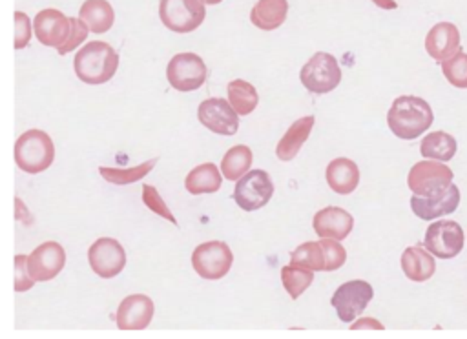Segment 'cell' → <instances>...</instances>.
Here are the masks:
<instances>
[{
	"label": "cell",
	"mask_w": 467,
	"mask_h": 339,
	"mask_svg": "<svg viewBox=\"0 0 467 339\" xmlns=\"http://www.w3.org/2000/svg\"><path fill=\"white\" fill-rule=\"evenodd\" d=\"M434 113L429 102L421 97L401 95L394 98L387 113L389 129L403 140H412L431 128Z\"/></svg>",
	"instance_id": "1"
},
{
	"label": "cell",
	"mask_w": 467,
	"mask_h": 339,
	"mask_svg": "<svg viewBox=\"0 0 467 339\" xmlns=\"http://www.w3.org/2000/svg\"><path fill=\"white\" fill-rule=\"evenodd\" d=\"M119 55L108 44L100 40H93L84 44L73 60V69L84 84H104L117 73Z\"/></svg>",
	"instance_id": "2"
},
{
	"label": "cell",
	"mask_w": 467,
	"mask_h": 339,
	"mask_svg": "<svg viewBox=\"0 0 467 339\" xmlns=\"http://www.w3.org/2000/svg\"><path fill=\"white\" fill-rule=\"evenodd\" d=\"M55 146L51 137L42 129L24 131L15 142V162L26 173H40L51 166Z\"/></svg>",
	"instance_id": "3"
},
{
	"label": "cell",
	"mask_w": 467,
	"mask_h": 339,
	"mask_svg": "<svg viewBox=\"0 0 467 339\" xmlns=\"http://www.w3.org/2000/svg\"><path fill=\"white\" fill-rule=\"evenodd\" d=\"M452 170L441 160H420L416 162L407 175V186L412 195L420 197H440L452 184Z\"/></svg>",
	"instance_id": "4"
},
{
	"label": "cell",
	"mask_w": 467,
	"mask_h": 339,
	"mask_svg": "<svg viewBox=\"0 0 467 339\" xmlns=\"http://www.w3.org/2000/svg\"><path fill=\"white\" fill-rule=\"evenodd\" d=\"M299 80L310 93H330L341 82V67L334 55L317 51L301 67Z\"/></svg>",
	"instance_id": "5"
},
{
	"label": "cell",
	"mask_w": 467,
	"mask_h": 339,
	"mask_svg": "<svg viewBox=\"0 0 467 339\" xmlns=\"http://www.w3.org/2000/svg\"><path fill=\"white\" fill-rule=\"evenodd\" d=\"M202 0H161L159 16L166 29L175 33H190L197 29L206 16Z\"/></svg>",
	"instance_id": "6"
},
{
	"label": "cell",
	"mask_w": 467,
	"mask_h": 339,
	"mask_svg": "<svg viewBox=\"0 0 467 339\" xmlns=\"http://www.w3.org/2000/svg\"><path fill=\"white\" fill-rule=\"evenodd\" d=\"M234 262V253L223 241H208L199 244L192 253V266L199 277L215 281L224 277Z\"/></svg>",
	"instance_id": "7"
},
{
	"label": "cell",
	"mask_w": 467,
	"mask_h": 339,
	"mask_svg": "<svg viewBox=\"0 0 467 339\" xmlns=\"http://www.w3.org/2000/svg\"><path fill=\"white\" fill-rule=\"evenodd\" d=\"M274 195V182L263 170L246 171L235 184L234 199L244 211H255L268 204Z\"/></svg>",
	"instance_id": "8"
},
{
	"label": "cell",
	"mask_w": 467,
	"mask_h": 339,
	"mask_svg": "<svg viewBox=\"0 0 467 339\" xmlns=\"http://www.w3.org/2000/svg\"><path fill=\"white\" fill-rule=\"evenodd\" d=\"M463 230L456 221L441 219L429 224L423 244L438 259H452L463 250Z\"/></svg>",
	"instance_id": "9"
},
{
	"label": "cell",
	"mask_w": 467,
	"mask_h": 339,
	"mask_svg": "<svg viewBox=\"0 0 467 339\" xmlns=\"http://www.w3.org/2000/svg\"><path fill=\"white\" fill-rule=\"evenodd\" d=\"M166 77L177 91H193L206 80V64L195 53H177L168 62Z\"/></svg>",
	"instance_id": "10"
},
{
	"label": "cell",
	"mask_w": 467,
	"mask_h": 339,
	"mask_svg": "<svg viewBox=\"0 0 467 339\" xmlns=\"http://www.w3.org/2000/svg\"><path fill=\"white\" fill-rule=\"evenodd\" d=\"M374 297L372 286L363 279L343 282L332 295L330 304L336 308L337 317L345 323L354 321Z\"/></svg>",
	"instance_id": "11"
},
{
	"label": "cell",
	"mask_w": 467,
	"mask_h": 339,
	"mask_svg": "<svg viewBox=\"0 0 467 339\" xmlns=\"http://www.w3.org/2000/svg\"><path fill=\"white\" fill-rule=\"evenodd\" d=\"M88 261L99 277L111 279L122 272L126 264V252L117 239L100 237L89 246Z\"/></svg>",
	"instance_id": "12"
},
{
	"label": "cell",
	"mask_w": 467,
	"mask_h": 339,
	"mask_svg": "<svg viewBox=\"0 0 467 339\" xmlns=\"http://www.w3.org/2000/svg\"><path fill=\"white\" fill-rule=\"evenodd\" d=\"M239 113L234 109L230 100L224 98H206L197 108L199 122L213 133L235 135L239 129Z\"/></svg>",
	"instance_id": "13"
},
{
	"label": "cell",
	"mask_w": 467,
	"mask_h": 339,
	"mask_svg": "<svg viewBox=\"0 0 467 339\" xmlns=\"http://www.w3.org/2000/svg\"><path fill=\"white\" fill-rule=\"evenodd\" d=\"M33 29L40 44L55 47L58 51L69 40L71 16H66L58 9H42L33 20Z\"/></svg>",
	"instance_id": "14"
},
{
	"label": "cell",
	"mask_w": 467,
	"mask_h": 339,
	"mask_svg": "<svg viewBox=\"0 0 467 339\" xmlns=\"http://www.w3.org/2000/svg\"><path fill=\"white\" fill-rule=\"evenodd\" d=\"M64 264L66 252L55 241L42 242L27 255V270L35 281H51L62 272Z\"/></svg>",
	"instance_id": "15"
},
{
	"label": "cell",
	"mask_w": 467,
	"mask_h": 339,
	"mask_svg": "<svg viewBox=\"0 0 467 339\" xmlns=\"http://www.w3.org/2000/svg\"><path fill=\"white\" fill-rule=\"evenodd\" d=\"M153 317V301L144 293L124 297L117 308V326L120 330H144Z\"/></svg>",
	"instance_id": "16"
},
{
	"label": "cell",
	"mask_w": 467,
	"mask_h": 339,
	"mask_svg": "<svg viewBox=\"0 0 467 339\" xmlns=\"http://www.w3.org/2000/svg\"><path fill=\"white\" fill-rule=\"evenodd\" d=\"M425 49L436 62H443L458 53L460 47V31L451 22L434 24L425 36Z\"/></svg>",
	"instance_id": "17"
},
{
	"label": "cell",
	"mask_w": 467,
	"mask_h": 339,
	"mask_svg": "<svg viewBox=\"0 0 467 339\" xmlns=\"http://www.w3.org/2000/svg\"><path fill=\"white\" fill-rule=\"evenodd\" d=\"M312 226L319 237H330V239L343 241L352 231L354 217L339 206H325L323 210H319L314 215Z\"/></svg>",
	"instance_id": "18"
},
{
	"label": "cell",
	"mask_w": 467,
	"mask_h": 339,
	"mask_svg": "<svg viewBox=\"0 0 467 339\" xmlns=\"http://www.w3.org/2000/svg\"><path fill=\"white\" fill-rule=\"evenodd\" d=\"M458 204H460V188L456 184H451L443 195L434 197V199L420 197V195L410 197L412 213L423 221L449 215V213L456 211Z\"/></svg>",
	"instance_id": "19"
},
{
	"label": "cell",
	"mask_w": 467,
	"mask_h": 339,
	"mask_svg": "<svg viewBox=\"0 0 467 339\" xmlns=\"http://www.w3.org/2000/svg\"><path fill=\"white\" fill-rule=\"evenodd\" d=\"M401 270L407 279L414 282L429 281L436 272V261L434 255L425 248V244H416L405 248L401 253Z\"/></svg>",
	"instance_id": "20"
},
{
	"label": "cell",
	"mask_w": 467,
	"mask_h": 339,
	"mask_svg": "<svg viewBox=\"0 0 467 339\" xmlns=\"http://www.w3.org/2000/svg\"><path fill=\"white\" fill-rule=\"evenodd\" d=\"M325 177L332 191L339 195H348L359 184V168L354 160L347 157H337L328 162Z\"/></svg>",
	"instance_id": "21"
},
{
	"label": "cell",
	"mask_w": 467,
	"mask_h": 339,
	"mask_svg": "<svg viewBox=\"0 0 467 339\" xmlns=\"http://www.w3.org/2000/svg\"><path fill=\"white\" fill-rule=\"evenodd\" d=\"M312 126H314V117L312 115L301 117L296 122H292V126L286 129V133L281 137V140L275 146L277 159L285 160V162L292 160L299 153L305 140L308 139V135L312 131Z\"/></svg>",
	"instance_id": "22"
},
{
	"label": "cell",
	"mask_w": 467,
	"mask_h": 339,
	"mask_svg": "<svg viewBox=\"0 0 467 339\" xmlns=\"http://www.w3.org/2000/svg\"><path fill=\"white\" fill-rule=\"evenodd\" d=\"M286 13V0H257L250 11V22L263 31H272L285 22Z\"/></svg>",
	"instance_id": "23"
},
{
	"label": "cell",
	"mask_w": 467,
	"mask_h": 339,
	"mask_svg": "<svg viewBox=\"0 0 467 339\" xmlns=\"http://www.w3.org/2000/svg\"><path fill=\"white\" fill-rule=\"evenodd\" d=\"M78 18L93 33H106L115 22V11L108 0H86L80 5Z\"/></svg>",
	"instance_id": "24"
},
{
	"label": "cell",
	"mask_w": 467,
	"mask_h": 339,
	"mask_svg": "<svg viewBox=\"0 0 467 339\" xmlns=\"http://www.w3.org/2000/svg\"><path fill=\"white\" fill-rule=\"evenodd\" d=\"M223 173H219V168L213 162H204L195 166L184 179V188L192 195L201 193H215L221 188Z\"/></svg>",
	"instance_id": "25"
},
{
	"label": "cell",
	"mask_w": 467,
	"mask_h": 339,
	"mask_svg": "<svg viewBox=\"0 0 467 339\" xmlns=\"http://www.w3.org/2000/svg\"><path fill=\"white\" fill-rule=\"evenodd\" d=\"M456 149H458L456 139L445 131H431L420 142L421 157L432 159V160L447 162L456 155Z\"/></svg>",
	"instance_id": "26"
},
{
	"label": "cell",
	"mask_w": 467,
	"mask_h": 339,
	"mask_svg": "<svg viewBox=\"0 0 467 339\" xmlns=\"http://www.w3.org/2000/svg\"><path fill=\"white\" fill-rule=\"evenodd\" d=\"M252 149L244 144H237L230 148L221 160V173L226 180H239L252 166Z\"/></svg>",
	"instance_id": "27"
},
{
	"label": "cell",
	"mask_w": 467,
	"mask_h": 339,
	"mask_svg": "<svg viewBox=\"0 0 467 339\" xmlns=\"http://www.w3.org/2000/svg\"><path fill=\"white\" fill-rule=\"evenodd\" d=\"M290 264L301 266L312 272H325L327 266V255L321 241H306L299 244L292 255H290Z\"/></svg>",
	"instance_id": "28"
},
{
	"label": "cell",
	"mask_w": 467,
	"mask_h": 339,
	"mask_svg": "<svg viewBox=\"0 0 467 339\" xmlns=\"http://www.w3.org/2000/svg\"><path fill=\"white\" fill-rule=\"evenodd\" d=\"M226 89H228V100L239 115H248L255 109L259 102V95L250 82L243 78H235L228 82Z\"/></svg>",
	"instance_id": "29"
},
{
	"label": "cell",
	"mask_w": 467,
	"mask_h": 339,
	"mask_svg": "<svg viewBox=\"0 0 467 339\" xmlns=\"http://www.w3.org/2000/svg\"><path fill=\"white\" fill-rule=\"evenodd\" d=\"M155 164H157V159H150V160L140 162L133 168H106V166H100L99 173L108 182L117 184V186H124V184H131V182H137L142 177H146L153 170Z\"/></svg>",
	"instance_id": "30"
},
{
	"label": "cell",
	"mask_w": 467,
	"mask_h": 339,
	"mask_svg": "<svg viewBox=\"0 0 467 339\" xmlns=\"http://www.w3.org/2000/svg\"><path fill=\"white\" fill-rule=\"evenodd\" d=\"M281 281H283V286L288 292V295L292 299H297L312 284L314 272L301 268V266L288 264V266L281 268Z\"/></svg>",
	"instance_id": "31"
},
{
	"label": "cell",
	"mask_w": 467,
	"mask_h": 339,
	"mask_svg": "<svg viewBox=\"0 0 467 339\" xmlns=\"http://www.w3.org/2000/svg\"><path fill=\"white\" fill-rule=\"evenodd\" d=\"M441 73L452 87L467 89V53L462 49L441 62Z\"/></svg>",
	"instance_id": "32"
},
{
	"label": "cell",
	"mask_w": 467,
	"mask_h": 339,
	"mask_svg": "<svg viewBox=\"0 0 467 339\" xmlns=\"http://www.w3.org/2000/svg\"><path fill=\"white\" fill-rule=\"evenodd\" d=\"M140 190H142V202L146 204L148 210H151L153 213H157V215H161L162 219L170 221L171 224H177L173 213L170 211V208L166 206V202L162 200V197L159 195V191H157L153 186L144 184Z\"/></svg>",
	"instance_id": "33"
},
{
	"label": "cell",
	"mask_w": 467,
	"mask_h": 339,
	"mask_svg": "<svg viewBox=\"0 0 467 339\" xmlns=\"http://www.w3.org/2000/svg\"><path fill=\"white\" fill-rule=\"evenodd\" d=\"M321 244H323L325 255H327L325 272H334V270L341 268L345 264V261H347V252L339 244V241L337 239H330V237H321Z\"/></svg>",
	"instance_id": "34"
},
{
	"label": "cell",
	"mask_w": 467,
	"mask_h": 339,
	"mask_svg": "<svg viewBox=\"0 0 467 339\" xmlns=\"http://www.w3.org/2000/svg\"><path fill=\"white\" fill-rule=\"evenodd\" d=\"M35 282L27 270V255H15V292H26Z\"/></svg>",
	"instance_id": "35"
},
{
	"label": "cell",
	"mask_w": 467,
	"mask_h": 339,
	"mask_svg": "<svg viewBox=\"0 0 467 339\" xmlns=\"http://www.w3.org/2000/svg\"><path fill=\"white\" fill-rule=\"evenodd\" d=\"M31 38V22L22 11H15V49H24Z\"/></svg>",
	"instance_id": "36"
},
{
	"label": "cell",
	"mask_w": 467,
	"mask_h": 339,
	"mask_svg": "<svg viewBox=\"0 0 467 339\" xmlns=\"http://www.w3.org/2000/svg\"><path fill=\"white\" fill-rule=\"evenodd\" d=\"M88 26L80 20V18H75L71 16V35H69V40L64 44V47L58 49V55H66L69 51H73L78 44H82L88 36Z\"/></svg>",
	"instance_id": "37"
},
{
	"label": "cell",
	"mask_w": 467,
	"mask_h": 339,
	"mask_svg": "<svg viewBox=\"0 0 467 339\" xmlns=\"http://www.w3.org/2000/svg\"><path fill=\"white\" fill-rule=\"evenodd\" d=\"M361 328H372V330H383V324L372 317H363L358 323L352 324V330H361Z\"/></svg>",
	"instance_id": "38"
},
{
	"label": "cell",
	"mask_w": 467,
	"mask_h": 339,
	"mask_svg": "<svg viewBox=\"0 0 467 339\" xmlns=\"http://www.w3.org/2000/svg\"><path fill=\"white\" fill-rule=\"evenodd\" d=\"M378 7H381V9H396L398 7V4L394 2V0H372Z\"/></svg>",
	"instance_id": "39"
},
{
	"label": "cell",
	"mask_w": 467,
	"mask_h": 339,
	"mask_svg": "<svg viewBox=\"0 0 467 339\" xmlns=\"http://www.w3.org/2000/svg\"><path fill=\"white\" fill-rule=\"evenodd\" d=\"M204 4H208V5H215V4H219V2H223V0H202Z\"/></svg>",
	"instance_id": "40"
}]
</instances>
